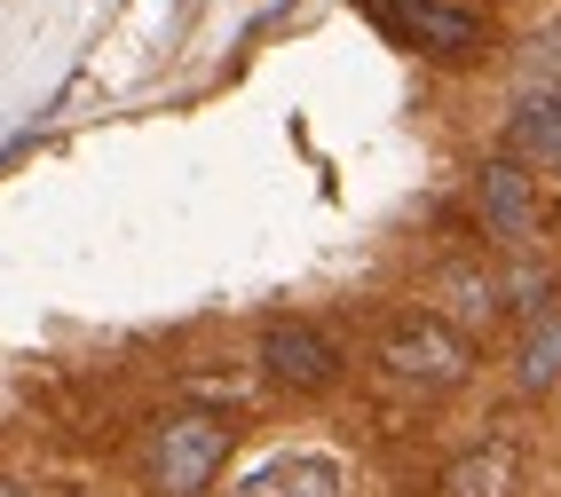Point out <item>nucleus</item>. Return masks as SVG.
Segmentation results:
<instances>
[{"label": "nucleus", "instance_id": "nucleus-9", "mask_svg": "<svg viewBox=\"0 0 561 497\" xmlns=\"http://www.w3.org/2000/svg\"><path fill=\"white\" fill-rule=\"evenodd\" d=\"M514 489H522V450L514 442H474L443 474V497H514Z\"/></svg>", "mask_w": 561, "mask_h": 497}, {"label": "nucleus", "instance_id": "nucleus-1", "mask_svg": "<svg viewBox=\"0 0 561 497\" xmlns=\"http://www.w3.org/2000/svg\"><path fill=\"white\" fill-rule=\"evenodd\" d=\"M230 442L238 427L221 411H167L142 442V482H151V497H206L230 466Z\"/></svg>", "mask_w": 561, "mask_h": 497}, {"label": "nucleus", "instance_id": "nucleus-10", "mask_svg": "<svg viewBox=\"0 0 561 497\" xmlns=\"http://www.w3.org/2000/svg\"><path fill=\"white\" fill-rule=\"evenodd\" d=\"M514 388L522 395H553L561 388V309L522 324V348H514Z\"/></svg>", "mask_w": 561, "mask_h": 497}, {"label": "nucleus", "instance_id": "nucleus-7", "mask_svg": "<svg viewBox=\"0 0 561 497\" xmlns=\"http://www.w3.org/2000/svg\"><path fill=\"white\" fill-rule=\"evenodd\" d=\"M506 159L522 174H561V95H514V111H506Z\"/></svg>", "mask_w": 561, "mask_h": 497}, {"label": "nucleus", "instance_id": "nucleus-5", "mask_svg": "<svg viewBox=\"0 0 561 497\" xmlns=\"http://www.w3.org/2000/svg\"><path fill=\"white\" fill-rule=\"evenodd\" d=\"M261 371H270L285 395H324V388H341V339H332L324 324L277 316L270 332H261Z\"/></svg>", "mask_w": 561, "mask_h": 497}, {"label": "nucleus", "instance_id": "nucleus-4", "mask_svg": "<svg viewBox=\"0 0 561 497\" xmlns=\"http://www.w3.org/2000/svg\"><path fill=\"white\" fill-rule=\"evenodd\" d=\"M474 213L491 229V245H506L514 261L546 245V206H538V182L522 174L514 159H482L474 166Z\"/></svg>", "mask_w": 561, "mask_h": 497}, {"label": "nucleus", "instance_id": "nucleus-11", "mask_svg": "<svg viewBox=\"0 0 561 497\" xmlns=\"http://www.w3.org/2000/svg\"><path fill=\"white\" fill-rule=\"evenodd\" d=\"M522 95H561V24H538L522 41Z\"/></svg>", "mask_w": 561, "mask_h": 497}, {"label": "nucleus", "instance_id": "nucleus-8", "mask_svg": "<svg viewBox=\"0 0 561 497\" xmlns=\"http://www.w3.org/2000/svg\"><path fill=\"white\" fill-rule=\"evenodd\" d=\"M230 497H341V466L317 458V450H285L270 466H253Z\"/></svg>", "mask_w": 561, "mask_h": 497}, {"label": "nucleus", "instance_id": "nucleus-12", "mask_svg": "<svg viewBox=\"0 0 561 497\" xmlns=\"http://www.w3.org/2000/svg\"><path fill=\"white\" fill-rule=\"evenodd\" d=\"M0 497H32V489H24V482H16V474H0Z\"/></svg>", "mask_w": 561, "mask_h": 497}, {"label": "nucleus", "instance_id": "nucleus-6", "mask_svg": "<svg viewBox=\"0 0 561 497\" xmlns=\"http://www.w3.org/2000/svg\"><path fill=\"white\" fill-rule=\"evenodd\" d=\"M427 300H435L427 316H443V324L467 332V339L482 324L506 316V285H499V269H482V261H443V269L427 277Z\"/></svg>", "mask_w": 561, "mask_h": 497}, {"label": "nucleus", "instance_id": "nucleus-3", "mask_svg": "<svg viewBox=\"0 0 561 497\" xmlns=\"http://www.w3.org/2000/svg\"><path fill=\"white\" fill-rule=\"evenodd\" d=\"M364 9H371V24H388L403 48H420L435 63H474L491 48V24L459 9V0H364Z\"/></svg>", "mask_w": 561, "mask_h": 497}, {"label": "nucleus", "instance_id": "nucleus-2", "mask_svg": "<svg viewBox=\"0 0 561 497\" xmlns=\"http://www.w3.org/2000/svg\"><path fill=\"white\" fill-rule=\"evenodd\" d=\"M380 371L396 379V388H420V395H451L467 388V371H474V339L451 332L443 316L427 309H411L380 332Z\"/></svg>", "mask_w": 561, "mask_h": 497}]
</instances>
